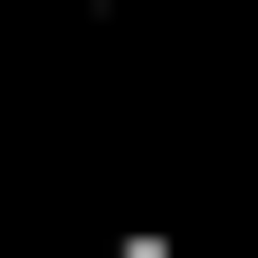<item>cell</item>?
I'll return each mask as SVG.
<instances>
[{
	"instance_id": "6da1fadb",
	"label": "cell",
	"mask_w": 258,
	"mask_h": 258,
	"mask_svg": "<svg viewBox=\"0 0 258 258\" xmlns=\"http://www.w3.org/2000/svg\"><path fill=\"white\" fill-rule=\"evenodd\" d=\"M111 258H184V240H166V221H111Z\"/></svg>"
}]
</instances>
